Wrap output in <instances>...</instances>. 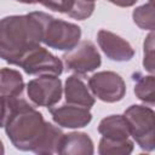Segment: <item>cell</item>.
I'll return each mask as SVG.
<instances>
[{
  "mask_svg": "<svg viewBox=\"0 0 155 155\" xmlns=\"http://www.w3.org/2000/svg\"><path fill=\"white\" fill-rule=\"evenodd\" d=\"M90 1H94V0H90Z\"/></svg>",
  "mask_w": 155,
  "mask_h": 155,
  "instance_id": "cell-22",
  "label": "cell"
},
{
  "mask_svg": "<svg viewBox=\"0 0 155 155\" xmlns=\"http://www.w3.org/2000/svg\"><path fill=\"white\" fill-rule=\"evenodd\" d=\"M24 88V81L19 71L11 68L1 69V84H0V93L1 102L13 101L21 97Z\"/></svg>",
  "mask_w": 155,
  "mask_h": 155,
  "instance_id": "cell-15",
  "label": "cell"
},
{
  "mask_svg": "<svg viewBox=\"0 0 155 155\" xmlns=\"http://www.w3.org/2000/svg\"><path fill=\"white\" fill-rule=\"evenodd\" d=\"M17 1L18 2H23V4H38V2L41 4L42 0H17Z\"/></svg>",
  "mask_w": 155,
  "mask_h": 155,
  "instance_id": "cell-21",
  "label": "cell"
},
{
  "mask_svg": "<svg viewBox=\"0 0 155 155\" xmlns=\"http://www.w3.org/2000/svg\"><path fill=\"white\" fill-rule=\"evenodd\" d=\"M134 94L155 110V75H134Z\"/></svg>",
  "mask_w": 155,
  "mask_h": 155,
  "instance_id": "cell-16",
  "label": "cell"
},
{
  "mask_svg": "<svg viewBox=\"0 0 155 155\" xmlns=\"http://www.w3.org/2000/svg\"><path fill=\"white\" fill-rule=\"evenodd\" d=\"M62 58L65 67L79 75H85L96 70L102 63L97 47L88 40L79 42L73 50L64 53Z\"/></svg>",
  "mask_w": 155,
  "mask_h": 155,
  "instance_id": "cell-8",
  "label": "cell"
},
{
  "mask_svg": "<svg viewBox=\"0 0 155 155\" xmlns=\"http://www.w3.org/2000/svg\"><path fill=\"white\" fill-rule=\"evenodd\" d=\"M132 138L144 151L155 150V110L148 105L133 104L125 110Z\"/></svg>",
  "mask_w": 155,
  "mask_h": 155,
  "instance_id": "cell-3",
  "label": "cell"
},
{
  "mask_svg": "<svg viewBox=\"0 0 155 155\" xmlns=\"http://www.w3.org/2000/svg\"><path fill=\"white\" fill-rule=\"evenodd\" d=\"M132 18L140 29L155 30V1L149 0L147 4L136 7Z\"/></svg>",
  "mask_w": 155,
  "mask_h": 155,
  "instance_id": "cell-17",
  "label": "cell"
},
{
  "mask_svg": "<svg viewBox=\"0 0 155 155\" xmlns=\"http://www.w3.org/2000/svg\"><path fill=\"white\" fill-rule=\"evenodd\" d=\"M29 75H56L59 76L63 71L62 61L53 56L45 47L38 46L29 51L17 64Z\"/></svg>",
  "mask_w": 155,
  "mask_h": 155,
  "instance_id": "cell-5",
  "label": "cell"
},
{
  "mask_svg": "<svg viewBox=\"0 0 155 155\" xmlns=\"http://www.w3.org/2000/svg\"><path fill=\"white\" fill-rule=\"evenodd\" d=\"M88 87L94 97L107 103H115L124 98L126 84L114 71H98L88 79Z\"/></svg>",
  "mask_w": 155,
  "mask_h": 155,
  "instance_id": "cell-7",
  "label": "cell"
},
{
  "mask_svg": "<svg viewBox=\"0 0 155 155\" xmlns=\"http://www.w3.org/2000/svg\"><path fill=\"white\" fill-rule=\"evenodd\" d=\"M98 132L102 137L115 140H124L130 138V125L125 115H110L104 117L98 125Z\"/></svg>",
  "mask_w": 155,
  "mask_h": 155,
  "instance_id": "cell-14",
  "label": "cell"
},
{
  "mask_svg": "<svg viewBox=\"0 0 155 155\" xmlns=\"http://www.w3.org/2000/svg\"><path fill=\"white\" fill-rule=\"evenodd\" d=\"M132 151H133V142L130 138L124 140H115L102 137L99 140L98 153L101 155H108V154L127 155L131 154Z\"/></svg>",
  "mask_w": 155,
  "mask_h": 155,
  "instance_id": "cell-18",
  "label": "cell"
},
{
  "mask_svg": "<svg viewBox=\"0 0 155 155\" xmlns=\"http://www.w3.org/2000/svg\"><path fill=\"white\" fill-rule=\"evenodd\" d=\"M50 113L52 120L58 126L65 128H81L87 126L92 120V114L88 108L70 103L57 108H50Z\"/></svg>",
  "mask_w": 155,
  "mask_h": 155,
  "instance_id": "cell-9",
  "label": "cell"
},
{
  "mask_svg": "<svg viewBox=\"0 0 155 155\" xmlns=\"http://www.w3.org/2000/svg\"><path fill=\"white\" fill-rule=\"evenodd\" d=\"M64 96L67 103L91 108L94 104V96L79 74L70 75L65 80Z\"/></svg>",
  "mask_w": 155,
  "mask_h": 155,
  "instance_id": "cell-12",
  "label": "cell"
},
{
  "mask_svg": "<svg viewBox=\"0 0 155 155\" xmlns=\"http://www.w3.org/2000/svg\"><path fill=\"white\" fill-rule=\"evenodd\" d=\"M81 29L79 25L57 19L51 15L46 16L42 42L54 50L70 51L80 41Z\"/></svg>",
  "mask_w": 155,
  "mask_h": 155,
  "instance_id": "cell-4",
  "label": "cell"
},
{
  "mask_svg": "<svg viewBox=\"0 0 155 155\" xmlns=\"http://www.w3.org/2000/svg\"><path fill=\"white\" fill-rule=\"evenodd\" d=\"M108 1L120 7H130L137 2V0H108Z\"/></svg>",
  "mask_w": 155,
  "mask_h": 155,
  "instance_id": "cell-20",
  "label": "cell"
},
{
  "mask_svg": "<svg viewBox=\"0 0 155 155\" xmlns=\"http://www.w3.org/2000/svg\"><path fill=\"white\" fill-rule=\"evenodd\" d=\"M1 126L11 143L19 150L36 153L48 128L41 113L21 97L1 102Z\"/></svg>",
  "mask_w": 155,
  "mask_h": 155,
  "instance_id": "cell-1",
  "label": "cell"
},
{
  "mask_svg": "<svg viewBox=\"0 0 155 155\" xmlns=\"http://www.w3.org/2000/svg\"><path fill=\"white\" fill-rule=\"evenodd\" d=\"M97 41L101 50L111 61L126 62L134 56V50L130 42L111 31L101 29L97 34Z\"/></svg>",
  "mask_w": 155,
  "mask_h": 155,
  "instance_id": "cell-10",
  "label": "cell"
},
{
  "mask_svg": "<svg viewBox=\"0 0 155 155\" xmlns=\"http://www.w3.org/2000/svg\"><path fill=\"white\" fill-rule=\"evenodd\" d=\"M143 67L148 73L155 75V30H153L144 40Z\"/></svg>",
  "mask_w": 155,
  "mask_h": 155,
  "instance_id": "cell-19",
  "label": "cell"
},
{
  "mask_svg": "<svg viewBox=\"0 0 155 155\" xmlns=\"http://www.w3.org/2000/svg\"><path fill=\"white\" fill-rule=\"evenodd\" d=\"M46 16L45 12H30L2 18L0 27L1 58L10 64L17 65L29 51L40 46Z\"/></svg>",
  "mask_w": 155,
  "mask_h": 155,
  "instance_id": "cell-2",
  "label": "cell"
},
{
  "mask_svg": "<svg viewBox=\"0 0 155 155\" xmlns=\"http://www.w3.org/2000/svg\"><path fill=\"white\" fill-rule=\"evenodd\" d=\"M41 4L50 10L67 13L79 21L88 18L94 10V1L90 0H42Z\"/></svg>",
  "mask_w": 155,
  "mask_h": 155,
  "instance_id": "cell-11",
  "label": "cell"
},
{
  "mask_svg": "<svg viewBox=\"0 0 155 155\" xmlns=\"http://www.w3.org/2000/svg\"><path fill=\"white\" fill-rule=\"evenodd\" d=\"M94 151L93 142L88 134L82 132H71L64 134L58 154L62 155H92Z\"/></svg>",
  "mask_w": 155,
  "mask_h": 155,
  "instance_id": "cell-13",
  "label": "cell"
},
{
  "mask_svg": "<svg viewBox=\"0 0 155 155\" xmlns=\"http://www.w3.org/2000/svg\"><path fill=\"white\" fill-rule=\"evenodd\" d=\"M27 93L33 104L52 108L62 97V81L56 75H41L28 82Z\"/></svg>",
  "mask_w": 155,
  "mask_h": 155,
  "instance_id": "cell-6",
  "label": "cell"
}]
</instances>
